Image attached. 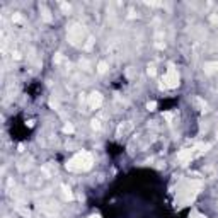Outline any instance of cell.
Here are the masks:
<instances>
[{"label":"cell","instance_id":"cell-9","mask_svg":"<svg viewBox=\"0 0 218 218\" xmlns=\"http://www.w3.org/2000/svg\"><path fill=\"white\" fill-rule=\"evenodd\" d=\"M193 216H194V218H206V216H203L201 213H193Z\"/></svg>","mask_w":218,"mask_h":218},{"label":"cell","instance_id":"cell-4","mask_svg":"<svg viewBox=\"0 0 218 218\" xmlns=\"http://www.w3.org/2000/svg\"><path fill=\"white\" fill-rule=\"evenodd\" d=\"M191 157H193V150H182V152L177 153V159H179V160H182V162L191 160Z\"/></svg>","mask_w":218,"mask_h":218},{"label":"cell","instance_id":"cell-6","mask_svg":"<svg viewBox=\"0 0 218 218\" xmlns=\"http://www.w3.org/2000/svg\"><path fill=\"white\" fill-rule=\"evenodd\" d=\"M99 72H101V73H104V72H106V63H102V62L99 63Z\"/></svg>","mask_w":218,"mask_h":218},{"label":"cell","instance_id":"cell-8","mask_svg":"<svg viewBox=\"0 0 218 218\" xmlns=\"http://www.w3.org/2000/svg\"><path fill=\"white\" fill-rule=\"evenodd\" d=\"M99 126H101V124H99V121H95V119H94V121H92V128H99Z\"/></svg>","mask_w":218,"mask_h":218},{"label":"cell","instance_id":"cell-7","mask_svg":"<svg viewBox=\"0 0 218 218\" xmlns=\"http://www.w3.org/2000/svg\"><path fill=\"white\" fill-rule=\"evenodd\" d=\"M147 107L150 109V111H153V109L157 107V104H155V102H148V104H147Z\"/></svg>","mask_w":218,"mask_h":218},{"label":"cell","instance_id":"cell-5","mask_svg":"<svg viewBox=\"0 0 218 218\" xmlns=\"http://www.w3.org/2000/svg\"><path fill=\"white\" fill-rule=\"evenodd\" d=\"M65 131L66 133H73V126H72V124H65Z\"/></svg>","mask_w":218,"mask_h":218},{"label":"cell","instance_id":"cell-1","mask_svg":"<svg viewBox=\"0 0 218 218\" xmlns=\"http://www.w3.org/2000/svg\"><path fill=\"white\" fill-rule=\"evenodd\" d=\"M90 165H92V157H90V153L82 152V153H77V155L66 164V169H68V171H87V169H90Z\"/></svg>","mask_w":218,"mask_h":218},{"label":"cell","instance_id":"cell-3","mask_svg":"<svg viewBox=\"0 0 218 218\" xmlns=\"http://www.w3.org/2000/svg\"><path fill=\"white\" fill-rule=\"evenodd\" d=\"M101 104H102V95L97 94V92H94V94L89 97V106H90L92 109H97Z\"/></svg>","mask_w":218,"mask_h":218},{"label":"cell","instance_id":"cell-10","mask_svg":"<svg viewBox=\"0 0 218 218\" xmlns=\"http://www.w3.org/2000/svg\"><path fill=\"white\" fill-rule=\"evenodd\" d=\"M90 218H101L99 215H94V216H90Z\"/></svg>","mask_w":218,"mask_h":218},{"label":"cell","instance_id":"cell-2","mask_svg":"<svg viewBox=\"0 0 218 218\" xmlns=\"http://www.w3.org/2000/svg\"><path fill=\"white\" fill-rule=\"evenodd\" d=\"M164 85L169 87V89H174V87L179 85V73L174 70V66H169V70L164 77Z\"/></svg>","mask_w":218,"mask_h":218}]
</instances>
